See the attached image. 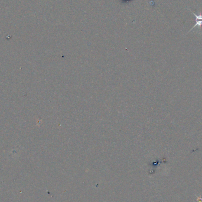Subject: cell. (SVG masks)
Returning a JSON list of instances; mask_svg holds the SVG:
<instances>
[{"mask_svg":"<svg viewBox=\"0 0 202 202\" xmlns=\"http://www.w3.org/2000/svg\"><path fill=\"white\" fill-rule=\"evenodd\" d=\"M192 14L193 15L195 16L196 17V24L189 31L188 33H190L191 30H193L196 27H198L200 29H201V26H202V14L201 13V12H200L199 14H196L194 13H193V11H191L189 8L188 9Z\"/></svg>","mask_w":202,"mask_h":202,"instance_id":"1","label":"cell"}]
</instances>
